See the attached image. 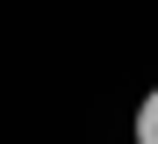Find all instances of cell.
I'll return each instance as SVG.
<instances>
[{
	"label": "cell",
	"instance_id": "1",
	"mask_svg": "<svg viewBox=\"0 0 158 144\" xmlns=\"http://www.w3.org/2000/svg\"><path fill=\"white\" fill-rule=\"evenodd\" d=\"M137 144H158V86H151L144 108H137Z\"/></svg>",
	"mask_w": 158,
	"mask_h": 144
}]
</instances>
